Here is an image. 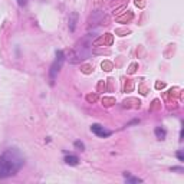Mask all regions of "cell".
<instances>
[{
	"mask_svg": "<svg viewBox=\"0 0 184 184\" xmlns=\"http://www.w3.org/2000/svg\"><path fill=\"white\" fill-rule=\"evenodd\" d=\"M25 164V157L17 148L6 150L0 157V178L14 176Z\"/></svg>",
	"mask_w": 184,
	"mask_h": 184,
	"instance_id": "6da1fadb",
	"label": "cell"
},
{
	"mask_svg": "<svg viewBox=\"0 0 184 184\" xmlns=\"http://www.w3.org/2000/svg\"><path fill=\"white\" fill-rule=\"evenodd\" d=\"M89 43H88V36L83 37L74 49V56L75 59H72V63H76V62H81L83 59H86L89 56Z\"/></svg>",
	"mask_w": 184,
	"mask_h": 184,
	"instance_id": "7a4b0ae2",
	"label": "cell"
},
{
	"mask_svg": "<svg viewBox=\"0 0 184 184\" xmlns=\"http://www.w3.org/2000/svg\"><path fill=\"white\" fill-rule=\"evenodd\" d=\"M63 62H65V55H63V52H62V50H58V52H56V59L53 61V63H52V66H50V71H49L50 85H53V83H55L56 74H58V72H59V69L62 68Z\"/></svg>",
	"mask_w": 184,
	"mask_h": 184,
	"instance_id": "3957f363",
	"label": "cell"
},
{
	"mask_svg": "<svg viewBox=\"0 0 184 184\" xmlns=\"http://www.w3.org/2000/svg\"><path fill=\"white\" fill-rule=\"evenodd\" d=\"M112 43H114V35L112 33H105V35H102L101 37L94 40L95 46H111Z\"/></svg>",
	"mask_w": 184,
	"mask_h": 184,
	"instance_id": "277c9868",
	"label": "cell"
},
{
	"mask_svg": "<svg viewBox=\"0 0 184 184\" xmlns=\"http://www.w3.org/2000/svg\"><path fill=\"white\" fill-rule=\"evenodd\" d=\"M91 131L95 134V135H98V137H101V138H107V137H110L111 131H108V130H105L101 124H92L91 125Z\"/></svg>",
	"mask_w": 184,
	"mask_h": 184,
	"instance_id": "5b68a950",
	"label": "cell"
},
{
	"mask_svg": "<svg viewBox=\"0 0 184 184\" xmlns=\"http://www.w3.org/2000/svg\"><path fill=\"white\" fill-rule=\"evenodd\" d=\"M122 107L125 108H134V110H138L141 107V101L137 99V98H127L122 101Z\"/></svg>",
	"mask_w": 184,
	"mask_h": 184,
	"instance_id": "8992f818",
	"label": "cell"
},
{
	"mask_svg": "<svg viewBox=\"0 0 184 184\" xmlns=\"http://www.w3.org/2000/svg\"><path fill=\"white\" fill-rule=\"evenodd\" d=\"M132 17H134V13H132V12H127L125 14L118 16V17H116V22H118V23H125V22L132 20Z\"/></svg>",
	"mask_w": 184,
	"mask_h": 184,
	"instance_id": "52a82bcc",
	"label": "cell"
},
{
	"mask_svg": "<svg viewBox=\"0 0 184 184\" xmlns=\"http://www.w3.org/2000/svg\"><path fill=\"white\" fill-rule=\"evenodd\" d=\"M76 22H78V13L74 12L69 14V30L74 32L75 30V26H76Z\"/></svg>",
	"mask_w": 184,
	"mask_h": 184,
	"instance_id": "ba28073f",
	"label": "cell"
},
{
	"mask_svg": "<svg viewBox=\"0 0 184 184\" xmlns=\"http://www.w3.org/2000/svg\"><path fill=\"white\" fill-rule=\"evenodd\" d=\"M65 163H66L68 165H76V164L79 163V160H78L76 155H66V157H65Z\"/></svg>",
	"mask_w": 184,
	"mask_h": 184,
	"instance_id": "9c48e42d",
	"label": "cell"
},
{
	"mask_svg": "<svg viewBox=\"0 0 184 184\" xmlns=\"http://www.w3.org/2000/svg\"><path fill=\"white\" fill-rule=\"evenodd\" d=\"M134 91V81L132 79H127L124 83V92H132Z\"/></svg>",
	"mask_w": 184,
	"mask_h": 184,
	"instance_id": "30bf717a",
	"label": "cell"
},
{
	"mask_svg": "<svg viewBox=\"0 0 184 184\" xmlns=\"http://www.w3.org/2000/svg\"><path fill=\"white\" fill-rule=\"evenodd\" d=\"M115 104V98H112V96H104L102 98V105L104 107H107V108H110Z\"/></svg>",
	"mask_w": 184,
	"mask_h": 184,
	"instance_id": "8fae6325",
	"label": "cell"
},
{
	"mask_svg": "<svg viewBox=\"0 0 184 184\" xmlns=\"http://www.w3.org/2000/svg\"><path fill=\"white\" fill-rule=\"evenodd\" d=\"M154 132H155V137H157L158 140H164V138H165V130H164V128L157 127Z\"/></svg>",
	"mask_w": 184,
	"mask_h": 184,
	"instance_id": "7c38bea8",
	"label": "cell"
},
{
	"mask_svg": "<svg viewBox=\"0 0 184 184\" xmlns=\"http://www.w3.org/2000/svg\"><path fill=\"white\" fill-rule=\"evenodd\" d=\"M101 68L105 71V72H110L114 69V63L110 62V61H102V63H101Z\"/></svg>",
	"mask_w": 184,
	"mask_h": 184,
	"instance_id": "4fadbf2b",
	"label": "cell"
},
{
	"mask_svg": "<svg viewBox=\"0 0 184 184\" xmlns=\"http://www.w3.org/2000/svg\"><path fill=\"white\" fill-rule=\"evenodd\" d=\"M161 108V101L160 99H154L151 107H150V112H154V111H158Z\"/></svg>",
	"mask_w": 184,
	"mask_h": 184,
	"instance_id": "5bb4252c",
	"label": "cell"
},
{
	"mask_svg": "<svg viewBox=\"0 0 184 184\" xmlns=\"http://www.w3.org/2000/svg\"><path fill=\"white\" fill-rule=\"evenodd\" d=\"M92 71H94V66H92V65H82V66H81V72L85 74V75L92 74Z\"/></svg>",
	"mask_w": 184,
	"mask_h": 184,
	"instance_id": "9a60e30c",
	"label": "cell"
},
{
	"mask_svg": "<svg viewBox=\"0 0 184 184\" xmlns=\"http://www.w3.org/2000/svg\"><path fill=\"white\" fill-rule=\"evenodd\" d=\"M137 69H138V63H137V62H132V63L128 66L127 74H128V75H134L135 72H137Z\"/></svg>",
	"mask_w": 184,
	"mask_h": 184,
	"instance_id": "2e32d148",
	"label": "cell"
},
{
	"mask_svg": "<svg viewBox=\"0 0 184 184\" xmlns=\"http://www.w3.org/2000/svg\"><path fill=\"white\" fill-rule=\"evenodd\" d=\"M130 33H131V30H130V29H127V28L115 29V35H118V36H125V35H130Z\"/></svg>",
	"mask_w": 184,
	"mask_h": 184,
	"instance_id": "e0dca14e",
	"label": "cell"
},
{
	"mask_svg": "<svg viewBox=\"0 0 184 184\" xmlns=\"http://www.w3.org/2000/svg\"><path fill=\"white\" fill-rule=\"evenodd\" d=\"M86 101H88L89 104H94V102L98 101V95H96V94H88V95H86Z\"/></svg>",
	"mask_w": 184,
	"mask_h": 184,
	"instance_id": "ac0fdd59",
	"label": "cell"
},
{
	"mask_svg": "<svg viewBox=\"0 0 184 184\" xmlns=\"http://www.w3.org/2000/svg\"><path fill=\"white\" fill-rule=\"evenodd\" d=\"M138 92L141 94V95H147L148 94V88H147V85L145 83H140V86H138Z\"/></svg>",
	"mask_w": 184,
	"mask_h": 184,
	"instance_id": "d6986e66",
	"label": "cell"
},
{
	"mask_svg": "<svg viewBox=\"0 0 184 184\" xmlns=\"http://www.w3.org/2000/svg\"><path fill=\"white\" fill-rule=\"evenodd\" d=\"M105 89H107L105 82H104V81H99V82H98V85H96V91H98V92H104Z\"/></svg>",
	"mask_w": 184,
	"mask_h": 184,
	"instance_id": "ffe728a7",
	"label": "cell"
},
{
	"mask_svg": "<svg viewBox=\"0 0 184 184\" xmlns=\"http://www.w3.org/2000/svg\"><path fill=\"white\" fill-rule=\"evenodd\" d=\"M107 82H108V86H107V89H108V91H114V88H115V86H114V82H115V79H114V78H108V79H107Z\"/></svg>",
	"mask_w": 184,
	"mask_h": 184,
	"instance_id": "44dd1931",
	"label": "cell"
},
{
	"mask_svg": "<svg viewBox=\"0 0 184 184\" xmlns=\"http://www.w3.org/2000/svg\"><path fill=\"white\" fill-rule=\"evenodd\" d=\"M178 95H180V92H178L177 88H174V89L171 88V89L168 91V94H167V96H178Z\"/></svg>",
	"mask_w": 184,
	"mask_h": 184,
	"instance_id": "7402d4cb",
	"label": "cell"
},
{
	"mask_svg": "<svg viewBox=\"0 0 184 184\" xmlns=\"http://www.w3.org/2000/svg\"><path fill=\"white\" fill-rule=\"evenodd\" d=\"M125 178H128V183H141V181H143L141 178H137V177H130V176H127Z\"/></svg>",
	"mask_w": 184,
	"mask_h": 184,
	"instance_id": "603a6c76",
	"label": "cell"
},
{
	"mask_svg": "<svg viewBox=\"0 0 184 184\" xmlns=\"http://www.w3.org/2000/svg\"><path fill=\"white\" fill-rule=\"evenodd\" d=\"M145 4H147V1H145V0H135V6H137V7H140V9L145 7Z\"/></svg>",
	"mask_w": 184,
	"mask_h": 184,
	"instance_id": "cb8c5ba5",
	"label": "cell"
},
{
	"mask_svg": "<svg viewBox=\"0 0 184 184\" xmlns=\"http://www.w3.org/2000/svg\"><path fill=\"white\" fill-rule=\"evenodd\" d=\"M155 88H157V89H164V88H165V82L157 81V82H155Z\"/></svg>",
	"mask_w": 184,
	"mask_h": 184,
	"instance_id": "d4e9b609",
	"label": "cell"
},
{
	"mask_svg": "<svg viewBox=\"0 0 184 184\" xmlns=\"http://www.w3.org/2000/svg\"><path fill=\"white\" fill-rule=\"evenodd\" d=\"M75 147L78 148V150H81V151H83V150H85V145H83L81 141H75Z\"/></svg>",
	"mask_w": 184,
	"mask_h": 184,
	"instance_id": "484cf974",
	"label": "cell"
},
{
	"mask_svg": "<svg viewBox=\"0 0 184 184\" xmlns=\"http://www.w3.org/2000/svg\"><path fill=\"white\" fill-rule=\"evenodd\" d=\"M177 157H178V160H180V161H184V155H183V152H181V151H178V152H177Z\"/></svg>",
	"mask_w": 184,
	"mask_h": 184,
	"instance_id": "4316f807",
	"label": "cell"
},
{
	"mask_svg": "<svg viewBox=\"0 0 184 184\" xmlns=\"http://www.w3.org/2000/svg\"><path fill=\"white\" fill-rule=\"evenodd\" d=\"M26 1H28V0H17L19 6H25V4H26Z\"/></svg>",
	"mask_w": 184,
	"mask_h": 184,
	"instance_id": "83f0119b",
	"label": "cell"
}]
</instances>
